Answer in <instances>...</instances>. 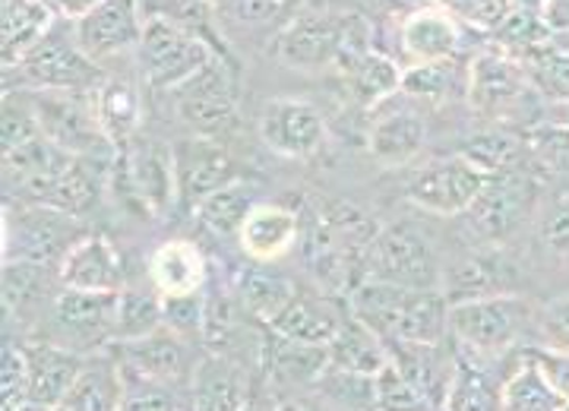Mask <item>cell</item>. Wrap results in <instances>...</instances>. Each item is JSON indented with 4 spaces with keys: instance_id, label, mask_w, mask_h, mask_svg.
I'll use <instances>...</instances> for the list:
<instances>
[{
    "instance_id": "56",
    "label": "cell",
    "mask_w": 569,
    "mask_h": 411,
    "mask_svg": "<svg viewBox=\"0 0 569 411\" xmlns=\"http://www.w3.org/2000/svg\"><path fill=\"white\" fill-rule=\"evenodd\" d=\"M478 3H481V0H437L433 7H443V10H449L452 17H459L462 22H471L475 10H478Z\"/></svg>"
},
{
    "instance_id": "48",
    "label": "cell",
    "mask_w": 569,
    "mask_h": 411,
    "mask_svg": "<svg viewBox=\"0 0 569 411\" xmlns=\"http://www.w3.org/2000/svg\"><path fill=\"white\" fill-rule=\"evenodd\" d=\"M535 342L545 349L563 351L569 354V294L553 298L545 308H538V327H535Z\"/></svg>"
},
{
    "instance_id": "32",
    "label": "cell",
    "mask_w": 569,
    "mask_h": 411,
    "mask_svg": "<svg viewBox=\"0 0 569 411\" xmlns=\"http://www.w3.org/2000/svg\"><path fill=\"white\" fill-rule=\"evenodd\" d=\"M51 32H54V10L44 0H3V17H0L3 67H17Z\"/></svg>"
},
{
    "instance_id": "51",
    "label": "cell",
    "mask_w": 569,
    "mask_h": 411,
    "mask_svg": "<svg viewBox=\"0 0 569 411\" xmlns=\"http://www.w3.org/2000/svg\"><path fill=\"white\" fill-rule=\"evenodd\" d=\"M538 241H541V247H545L548 253L560 257V260H567L569 257V197H560V200L545 212V219H541V225H538Z\"/></svg>"
},
{
    "instance_id": "44",
    "label": "cell",
    "mask_w": 569,
    "mask_h": 411,
    "mask_svg": "<svg viewBox=\"0 0 569 411\" xmlns=\"http://www.w3.org/2000/svg\"><path fill=\"white\" fill-rule=\"evenodd\" d=\"M0 405L3 411H22L29 405V354L26 342L7 335L0 364Z\"/></svg>"
},
{
    "instance_id": "54",
    "label": "cell",
    "mask_w": 569,
    "mask_h": 411,
    "mask_svg": "<svg viewBox=\"0 0 569 411\" xmlns=\"http://www.w3.org/2000/svg\"><path fill=\"white\" fill-rule=\"evenodd\" d=\"M241 20H266L279 10L282 0H224Z\"/></svg>"
},
{
    "instance_id": "49",
    "label": "cell",
    "mask_w": 569,
    "mask_h": 411,
    "mask_svg": "<svg viewBox=\"0 0 569 411\" xmlns=\"http://www.w3.org/2000/svg\"><path fill=\"white\" fill-rule=\"evenodd\" d=\"M164 327L183 339H197L206 327V298L203 294H183L164 298Z\"/></svg>"
},
{
    "instance_id": "29",
    "label": "cell",
    "mask_w": 569,
    "mask_h": 411,
    "mask_svg": "<svg viewBox=\"0 0 569 411\" xmlns=\"http://www.w3.org/2000/svg\"><path fill=\"white\" fill-rule=\"evenodd\" d=\"M123 399L127 373L121 368V358L108 345L104 351L86 354V364L61 411H121Z\"/></svg>"
},
{
    "instance_id": "12",
    "label": "cell",
    "mask_w": 569,
    "mask_h": 411,
    "mask_svg": "<svg viewBox=\"0 0 569 411\" xmlns=\"http://www.w3.org/2000/svg\"><path fill=\"white\" fill-rule=\"evenodd\" d=\"M488 181L490 178L485 171H478L475 164L456 152V156L425 164L408 181L406 200L418 209H425V212H433V215L459 219L481 197Z\"/></svg>"
},
{
    "instance_id": "31",
    "label": "cell",
    "mask_w": 569,
    "mask_h": 411,
    "mask_svg": "<svg viewBox=\"0 0 569 411\" xmlns=\"http://www.w3.org/2000/svg\"><path fill=\"white\" fill-rule=\"evenodd\" d=\"M425 143L427 123L411 108H396V111L380 114L377 121L370 123V133H367L370 156L383 164V168H402L415 156H421Z\"/></svg>"
},
{
    "instance_id": "30",
    "label": "cell",
    "mask_w": 569,
    "mask_h": 411,
    "mask_svg": "<svg viewBox=\"0 0 569 411\" xmlns=\"http://www.w3.org/2000/svg\"><path fill=\"white\" fill-rule=\"evenodd\" d=\"M149 282L162 291V298H183V294H203L209 282V267L200 247L187 238L164 241L149 257Z\"/></svg>"
},
{
    "instance_id": "5",
    "label": "cell",
    "mask_w": 569,
    "mask_h": 411,
    "mask_svg": "<svg viewBox=\"0 0 569 411\" xmlns=\"http://www.w3.org/2000/svg\"><path fill=\"white\" fill-rule=\"evenodd\" d=\"M32 108L39 114L41 133L63 152L77 159L114 162L118 146L104 137L102 123L96 118L92 92H54V89H26Z\"/></svg>"
},
{
    "instance_id": "46",
    "label": "cell",
    "mask_w": 569,
    "mask_h": 411,
    "mask_svg": "<svg viewBox=\"0 0 569 411\" xmlns=\"http://www.w3.org/2000/svg\"><path fill=\"white\" fill-rule=\"evenodd\" d=\"M377 411H443L433 402H427L421 392L408 383L406 377L389 361L387 368L377 373Z\"/></svg>"
},
{
    "instance_id": "35",
    "label": "cell",
    "mask_w": 569,
    "mask_h": 411,
    "mask_svg": "<svg viewBox=\"0 0 569 411\" xmlns=\"http://www.w3.org/2000/svg\"><path fill=\"white\" fill-rule=\"evenodd\" d=\"M459 156L468 159L478 171H485L488 178H493V174L529 164L531 149L526 133H516L509 127H490L481 133H471L466 143L459 146Z\"/></svg>"
},
{
    "instance_id": "53",
    "label": "cell",
    "mask_w": 569,
    "mask_h": 411,
    "mask_svg": "<svg viewBox=\"0 0 569 411\" xmlns=\"http://www.w3.org/2000/svg\"><path fill=\"white\" fill-rule=\"evenodd\" d=\"M51 10H54V17H63V20L70 22H80L86 20L92 10H99L104 0H44Z\"/></svg>"
},
{
    "instance_id": "24",
    "label": "cell",
    "mask_w": 569,
    "mask_h": 411,
    "mask_svg": "<svg viewBox=\"0 0 569 411\" xmlns=\"http://www.w3.org/2000/svg\"><path fill=\"white\" fill-rule=\"evenodd\" d=\"M29 354V405L39 409H63L67 395L80 377L86 354L44 342V339H22Z\"/></svg>"
},
{
    "instance_id": "50",
    "label": "cell",
    "mask_w": 569,
    "mask_h": 411,
    "mask_svg": "<svg viewBox=\"0 0 569 411\" xmlns=\"http://www.w3.org/2000/svg\"><path fill=\"white\" fill-rule=\"evenodd\" d=\"M187 405L183 392L142 383V380H127V399L121 411H181Z\"/></svg>"
},
{
    "instance_id": "43",
    "label": "cell",
    "mask_w": 569,
    "mask_h": 411,
    "mask_svg": "<svg viewBox=\"0 0 569 411\" xmlns=\"http://www.w3.org/2000/svg\"><path fill=\"white\" fill-rule=\"evenodd\" d=\"M317 395L339 411H377V377L329 368L317 383Z\"/></svg>"
},
{
    "instance_id": "59",
    "label": "cell",
    "mask_w": 569,
    "mask_h": 411,
    "mask_svg": "<svg viewBox=\"0 0 569 411\" xmlns=\"http://www.w3.org/2000/svg\"><path fill=\"white\" fill-rule=\"evenodd\" d=\"M241 411H276V399L269 402V399H263V395H257V392H253V399H250Z\"/></svg>"
},
{
    "instance_id": "11",
    "label": "cell",
    "mask_w": 569,
    "mask_h": 411,
    "mask_svg": "<svg viewBox=\"0 0 569 411\" xmlns=\"http://www.w3.org/2000/svg\"><path fill=\"white\" fill-rule=\"evenodd\" d=\"M174 108L193 137L219 140L238 121V89L228 63L216 54L203 70L174 89Z\"/></svg>"
},
{
    "instance_id": "13",
    "label": "cell",
    "mask_w": 569,
    "mask_h": 411,
    "mask_svg": "<svg viewBox=\"0 0 569 411\" xmlns=\"http://www.w3.org/2000/svg\"><path fill=\"white\" fill-rule=\"evenodd\" d=\"M114 354L121 358L127 380H142L168 390H190L193 370L200 358H190L187 339L162 327L152 335H142L133 342H111Z\"/></svg>"
},
{
    "instance_id": "7",
    "label": "cell",
    "mask_w": 569,
    "mask_h": 411,
    "mask_svg": "<svg viewBox=\"0 0 569 411\" xmlns=\"http://www.w3.org/2000/svg\"><path fill=\"white\" fill-rule=\"evenodd\" d=\"M137 51H140L142 77L149 80V86L171 92L187 80H193L216 58L197 32L183 29L181 22L164 13H152L146 20Z\"/></svg>"
},
{
    "instance_id": "19",
    "label": "cell",
    "mask_w": 569,
    "mask_h": 411,
    "mask_svg": "<svg viewBox=\"0 0 569 411\" xmlns=\"http://www.w3.org/2000/svg\"><path fill=\"white\" fill-rule=\"evenodd\" d=\"M142 26L146 20L140 17L137 0H104L99 10L77 22L73 39L92 61H104L121 51L140 48Z\"/></svg>"
},
{
    "instance_id": "58",
    "label": "cell",
    "mask_w": 569,
    "mask_h": 411,
    "mask_svg": "<svg viewBox=\"0 0 569 411\" xmlns=\"http://www.w3.org/2000/svg\"><path fill=\"white\" fill-rule=\"evenodd\" d=\"M512 10H529V13H545L548 10V0H509Z\"/></svg>"
},
{
    "instance_id": "28",
    "label": "cell",
    "mask_w": 569,
    "mask_h": 411,
    "mask_svg": "<svg viewBox=\"0 0 569 411\" xmlns=\"http://www.w3.org/2000/svg\"><path fill=\"white\" fill-rule=\"evenodd\" d=\"M298 212L279 203H257L238 234V247L250 263H276L298 244Z\"/></svg>"
},
{
    "instance_id": "14",
    "label": "cell",
    "mask_w": 569,
    "mask_h": 411,
    "mask_svg": "<svg viewBox=\"0 0 569 411\" xmlns=\"http://www.w3.org/2000/svg\"><path fill=\"white\" fill-rule=\"evenodd\" d=\"M529 96H535V82H531L526 63L516 61L512 54L490 44L471 58L468 102L478 114L503 118L509 111H519Z\"/></svg>"
},
{
    "instance_id": "47",
    "label": "cell",
    "mask_w": 569,
    "mask_h": 411,
    "mask_svg": "<svg viewBox=\"0 0 569 411\" xmlns=\"http://www.w3.org/2000/svg\"><path fill=\"white\" fill-rule=\"evenodd\" d=\"M456 80V67L452 61H433V63H415L402 70V92L411 99H427L437 102L443 99Z\"/></svg>"
},
{
    "instance_id": "40",
    "label": "cell",
    "mask_w": 569,
    "mask_h": 411,
    "mask_svg": "<svg viewBox=\"0 0 569 411\" xmlns=\"http://www.w3.org/2000/svg\"><path fill=\"white\" fill-rule=\"evenodd\" d=\"M553 26L548 22L545 13H529V10H512L507 20L500 22L490 39L500 51L512 54L516 61L529 63L538 54H545L550 44H553Z\"/></svg>"
},
{
    "instance_id": "4",
    "label": "cell",
    "mask_w": 569,
    "mask_h": 411,
    "mask_svg": "<svg viewBox=\"0 0 569 411\" xmlns=\"http://www.w3.org/2000/svg\"><path fill=\"white\" fill-rule=\"evenodd\" d=\"M370 26L358 13H307L291 26H284L272 44L276 58L288 67L317 70L329 63H342L351 54L370 51Z\"/></svg>"
},
{
    "instance_id": "9",
    "label": "cell",
    "mask_w": 569,
    "mask_h": 411,
    "mask_svg": "<svg viewBox=\"0 0 569 411\" xmlns=\"http://www.w3.org/2000/svg\"><path fill=\"white\" fill-rule=\"evenodd\" d=\"M77 219L51 206L7 203L3 212V263L36 260L61 263L63 253L80 241Z\"/></svg>"
},
{
    "instance_id": "15",
    "label": "cell",
    "mask_w": 569,
    "mask_h": 411,
    "mask_svg": "<svg viewBox=\"0 0 569 411\" xmlns=\"http://www.w3.org/2000/svg\"><path fill=\"white\" fill-rule=\"evenodd\" d=\"M114 171L127 184L130 200L149 215H164L178 203V174H174V149L152 143V140H133L118 152Z\"/></svg>"
},
{
    "instance_id": "8",
    "label": "cell",
    "mask_w": 569,
    "mask_h": 411,
    "mask_svg": "<svg viewBox=\"0 0 569 411\" xmlns=\"http://www.w3.org/2000/svg\"><path fill=\"white\" fill-rule=\"evenodd\" d=\"M361 279L392 282L418 291L443 288V272L437 267L433 250L406 225L377 228L361 260Z\"/></svg>"
},
{
    "instance_id": "61",
    "label": "cell",
    "mask_w": 569,
    "mask_h": 411,
    "mask_svg": "<svg viewBox=\"0 0 569 411\" xmlns=\"http://www.w3.org/2000/svg\"><path fill=\"white\" fill-rule=\"evenodd\" d=\"M560 411H569V402H567V405H563V409H560Z\"/></svg>"
},
{
    "instance_id": "41",
    "label": "cell",
    "mask_w": 569,
    "mask_h": 411,
    "mask_svg": "<svg viewBox=\"0 0 569 411\" xmlns=\"http://www.w3.org/2000/svg\"><path fill=\"white\" fill-rule=\"evenodd\" d=\"M164 327V298L159 288L123 285L118 294V320H114V342H133L152 335Z\"/></svg>"
},
{
    "instance_id": "27",
    "label": "cell",
    "mask_w": 569,
    "mask_h": 411,
    "mask_svg": "<svg viewBox=\"0 0 569 411\" xmlns=\"http://www.w3.org/2000/svg\"><path fill=\"white\" fill-rule=\"evenodd\" d=\"M260 358H263L266 377L276 387H284V390H317V383L323 380V373L329 370V349L291 342V339H284L272 329L263 332Z\"/></svg>"
},
{
    "instance_id": "60",
    "label": "cell",
    "mask_w": 569,
    "mask_h": 411,
    "mask_svg": "<svg viewBox=\"0 0 569 411\" xmlns=\"http://www.w3.org/2000/svg\"><path fill=\"white\" fill-rule=\"evenodd\" d=\"M22 411H61V409H39V405H26Z\"/></svg>"
},
{
    "instance_id": "20",
    "label": "cell",
    "mask_w": 569,
    "mask_h": 411,
    "mask_svg": "<svg viewBox=\"0 0 569 411\" xmlns=\"http://www.w3.org/2000/svg\"><path fill=\"white\" fill-rule=\"evenodd\" d=\"M519 269L512 263L503 247H481L471 250L462 263L443 275V294L449 304L475 301V298H493V294H516Z\"/></svg>"
},
{
    "instance_id": "36",
    "label": "cell",
    "mask_w": 569,
    "mask_h": 411,
    "mask_svg": "<svg viewBox=\"0 0 569 411\" xmlns=\"http://www.w3.org/2000/svg\"><path fill=\"white\" fill-rule=\"evenodd\" d=\"M387 364V342H383L373 329H367L358 317L348 313L346 320H342V329H339L336 339L329 342V368L377 377Z\"/></svg>"
},
{
    "instance_id": "17",
    "label": "cell",
    "mask_w": 569,
    "mask_h": 411,
    "mask_svg": "<svg viewBox=\"0 0 569 411\" xmlns=\"http://www.w3.org/2000/svg\"><path fill=\"white\" fill-rule=\"evenodd\" d=\"M58 263H36V260H10L3 263V313L7 329H32L44 320L51 301L61 291Z\"/></svg>"
},
{
    "instance_id": "23",
    "label": "cell",
    "mask_w": 569,
    "mask_h": 411,
    "mask_svg": "<svg viewBox=\"0 0 569 411\" xmlns=\"http://www.w3.org/2000/svg\"><path fill=\"white\" fill-rule=\"evenodd\" d=\"M462 41H466V26L443 7H421L408 13L399 29V48L411 61L408 67L452 61L462 51Z\"/></svg>"
},
{
    "instance_id": "62",
    "label": "cell",
    "mask_w": 569,
    "mask_h": 411,
    "mask_svg": "<svg viewBox=\"0 0 569 411\" xmlns=\"http://www.w3.org/2000/svg\"><path fill=\"white\" fill-rule=\"evenodd\" d=\"M548 3H550V0H548Z\"/></svg>"
},
{
    "instance_id": "57",
    "label": "cell",
    "mask_w": 569,
    "mask_h": 411,
    "mask_svg": "<svg viewBox=\"0 0 569 411\" xmlns=\"http://www.w3.org/2000/svg\"><path fill=\"white\" fill-rule=\"evenodd\" d=\"M545 17L553 29H560V32H569V0H550L548 10H545Z\"/></svg>"
},
{
    "instance_id": "42",
    "label": "cell",
    "mask_w": 569,
    "mask_h": 411,
    "mask_svg": "<svg viewBox=\"0 0 569 411\" xmlns=\"http://www.w3.org/2000/svg\"><path fill=\"white\" fill-rule=\"evenodd\" d=\"M563 405L567 402L560 399V392L550 387L545 373L519 349V361L509 370L507 383H503L500 411H560Z\"/></svg>"
},
{
    "instance_id": "25",
    "label": "cell",
    "mask_w": 569,
    "mask_h": 411,
    "mask_svg": "<svg viewBox=\"0 0 569 411\" xmlns=\"http://www.w3.org/2000/svg\"><path fill=\"white\" fill-rule=\"evenodd\" d=\"M456 373L449 383L443 411H500L503 399V383L509 370L500 373V358L475 354V351L456 345ZM507 358V354H503Z\"/></svg>"
},
{
    "instance_id": "39",
    "label": "cell",
    "mask_w": 569,
    "mask_h": 411,
    "mask_svg": "<svg viewBox=\"0 0 569 411\" xmlns=\"http://www.w3.org/2000/svg\"><path fill=\"white\" fill-rule=\"evenodd\" d=\"M257 203H260L257 184L247 181V178H238V181H231L222 190H216L212 197H206L203 203L193 209V215L212 234H219V238H238L241 228H244L247 215L253 212Z\"/></svg>"
},
{
    "instance_id": "18",
    "label": "cell",
    "mask_w": 569,
    "mask_h": 411,
    "mask_svg": "<svg viewBox=\"0 0 569 411\" xmlns=\"http://www.w3.org/2000/svg\"><path fill=\"white\" fill-rule=\"evenodd\" d=\"M260 137L282 159H310L323 146L326 121L305 99H276L260 114Z\"/></svg>"
},
{
    "instance_id": "21",
    "label": "cell",
    "mask_w": 569,
    "mask_h": 411,
    "mask_svg": "<svg viewBox=\"0 0 569 411\" xmlns=\"http://www.w3.org/2000/svg\"><path fill=\"white\" fill-rule=\"evenodd\" d=\"M389 361L396 370L406 377L415 390L425 395L427 402H433L437 409H443L447 402L449 383L456 373V342H387Z\"/></svg>"
},
{
    "instance_id": "3",
    "label": "cell",
    "mask_w": 569,
    "mask_h": 411,
    "mask_svg": "<svg viewBox=\"0 0 569 411\" xmlns=\"http://www.w3.org/2000/svg\"><path fill=\"white\" fill-rule=\"evenodd\" d=\"M538 193H541V181L531 171V164L493 174L471 209L459 215V225L471 244L500 247L529 222Z\"/></svg>"
},
{
    "instance_id": "6",
    "label": "cell",
    "mask_w": 569,
    "mask_h": 411,
    "mask_svg": "<svg viewBox=\"0 0 569 411\" xmlns=\"http://www.w3.org/2000/svg\"><path fill=\"white\" fill-rule=\"evenodd\" d=\"M121 294V291H118ZM118 294L99 291H73L61 288L58 298L44 313V342H54L77 354H96L114 342V320H118Z\"/></svg>"
},
{
    "instance_id": "37",
    "label": "cell",
    "mask_w": 569,
    "mask_h": 411,
    "mask_svg": "<svg viewBox=\"0 0 569 411\" xmlns=\"http://www.w3.org/2000/svg\"><path fill=\"white\" fill-rule=\"evenodd\" d=\"M339 67L346 73L351 96L365 108H377L380 102H387L389 96L402 92V67L387 54L373 51V48L361 51V54H351Z\"/></svg>"
},
{
    "instance_id": "2",
    "label": "cell",
    "mask_w": 569,
    "mask_h": 411,
    "mask_svg": "<svg viewBox=\"0 0 569 411\" xmlns=\"http://www.w3.org/2000/svg\"><path fill=\"white\" fill-rule=\"evenodd\" d=\"M538 327V308L519 294H493L449 304V339L459 349L503 358L529 345V332Z\"/></svg>"
},
{
    "instance_id": "1",
    "label": "cell",
    "mask_w": 569,
    "mask_h": 411,
    "mask_svg": "<svg viewBox=\"0 0 569 411\" xmlns=\"http://www.w3.org/2000/svg\"><path fill=\"white\" fill-rule=\"evenodd\" d=\"M348 313L383 342H447L449 301L443 288L418 291L392 282L361 279L348 294Z\"/></svg>"
},
{
    "instance_id": "22",
    "label": "cell",
    "mask_w": 569,
    "mask_h": 411,
    "mask_svg": "<svg viewBox=\"0 0 569 411\" xmlns=\"http://www.w3.org/2000/svg\"><path fill=\"white\" fill-rule=\"evenodd\" d=\"M58 272H61V285L73 291L118 294L127 285L121 253L104 234H82L80 241L63 253Z\"/></svg>"
},
{
    "instance_id": "52",
    "label": "cell",
    "mask_w": 569,
    "mask_h": 411,
    "mask_svg": "<svg viewBox=\"0 0 569 411\" xmlns=\"http://www.w3.org/2000/svg\"><path fill=\"white\" fill-rule=\"evenodd\" d=\"M522 354L529 358L535 368L545 373V380H548L553 390L560 392V399L569 402V354L545 349V345H538V342L522 345Z\"/></svg>"
},
{
    "instance_id": "10",
    "label": "cell",
    "mask_w": 569,
    "mask_h": 411,
    "mask_svg": "<svg viewBox=\"0 0 569 411\" xmlns=\"http://www.w3.org/2000/svg\"><path fill=\"white\" fill-rule=\"evenodd\" d=\"M20 77V89H54V92H96L108 77L82 51L77 39L51 32L32 48L17 67H3V77Z\"/></svg>"
},
{
    "instance_id": "45",
    "label": "cell",
    "mask_w": 569,
    "mask_h": 411,
    "mask_svg": "<svg viewBox=\"0 0 569 411\" xmlns=\"http://www.w3.org/2000/svg\"><path fill=\"white\" fill-rule=\"evenodd\" d=\"M39 137H44V133H41L39 114L32 108L29 92L26 89L3 92V152L36 143Z\"/></svg>"
},
{
    "instance_id": "38",
    "label": "cell",
    "mask_w": 569,
    "mask_h": 411,
    "mask_svg": "<svg viewBox=\"0 0 569 411\" xmlns=\"http://www.w3.org/2000/svg\"><path fill=\"white\" fill-rule=\"evenodd\" d=\"M295 294H298V285L284 275L263 269V263H253L238 279V301L247 310V317H253L260 327H272Z\"/></svg>"
},
{
    "instance_id": "33",
    "label": "cell",
    "mask_w": 569,
    "mask_h": 411,
    "mask_svg": "<svg viewBox=\"0 0 569 411\" xmlns=\"http://www.w3.org/2000/svg\"><path fill=\"white\" fill-rule=\"evenodd\" d=\"M348 313H339L336 308H329V301L307 294L298 288V294L291 298V304L279 313V320L272 323V332H279L291 342H305V345H323L329 349V342L336 339V332L342 329V320Z\"/></svg>"
},
{
    "instance_id": "34",
    "label": "cell",
    "mask_w": 569,
    "mask_h": 411,
    "mask_svg": "<svg viewBox=\"0 0 569 411\" xmlns=\"http://www.w3.org/2000/svg\"><path fill=\"white\" fill-rule=\"evenodd\" d=\"M92 104H96V118L102 123L104 137L118 146V152L137 140L140 130L142 104L140 92L130 80H108L92 92Z\"/></svg>"
},
{
    "instance_id": "16",
    "label": "cell",
    "mask_w": 569,
    "mask_h": 411,
    "mask_svg": "<svg viewBox=\"0 0 569 411\" xmlns=\"http://www.w3.org/2000/svg\"><path fill=\"white\" fill-rule=\"evenodd\" d=\"M174 174H178V206L193 212L206 197L238 181V162L219 140L187 137L174 146Z\"/></svg>"
},
{
    "instance_id": "55",
    "label": "cell",
    "mask_w": 569,
    "mask_h": 411,
    "mask_svg": "<svg viewBox=\"0 0 569 411\" xmlns=\"http://www.w3.org/2000/svg\"><path fill=\"white\" fill-rule=\"evenodd\" d=\"M276 411H329L326 409V402L317 395V399H310V395H288V399H276Z\"/></svg>"
},
{
    "instance_id": "26",
    "label": "cell",
    "mask_w": 569,
    "mask_h": 411,
    "mask_svg": "<svg viewBox=\"0 0 569 411\" xmlns=\"http://www.w3.org/2000/svg\"><path fill=\"white\" fill-rule=\"evenodd\" d=\"M253 399L250 377L224 354H206L197 361L187 405L190 411H241Z\"/></svg>"
}]
</instances>
